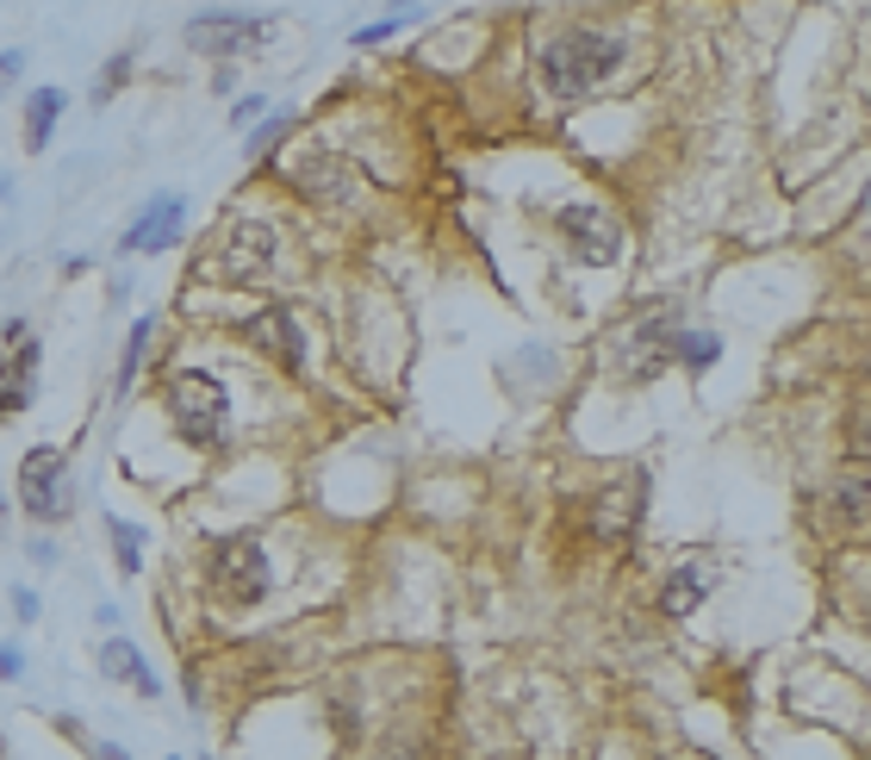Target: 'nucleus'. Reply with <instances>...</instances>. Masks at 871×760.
Instances as JSON below:
<instances>
[{
  "label": "nucleus",
  "instance_id": "0eeeda50",
  "mask_svg": "<svg viewBox=\"0 0 871 760\" xmlns=\"http://www.w3.org/2000/svg\"><path fill=\"white\" fill-rule=\"evenodd\" d=\"M561 237H566V250L580 256V262H592V269L617 262V250H622L617 218L598 213V206H566V213H561Z\"/></svg>",
  "mask_w": 871,
  "mask_h": 760
},
{
  "label": "nucleus",
  "instance_id": "9d476101",
  "mask_svg": "<svg viewBox=\"0 0 871 760\" xmlns=\"http://www.w3.org/2000/svg\"><path fill=\"white\" fill-rule=\"evenodd\" d=\"M268 269H274V231L268 225H237L231 243H225V274H231L237 287H250Z\"/></svg>",
  "mask_w": 871,
  "mask_h": 760
},
{
  "label": "nucleus",
  "instance_id": "f257e3e1",
  "mask_svg": "<svg viewBox=\"0 0 871 760\" xmlns=\"http://www.w3.org/2000/svg\"><path fill=\"white\" fill-rule=\"evenodd\" d=\"M617 63H622L617 32H592V25H580V32H561V38L542 50V81H548V94L585 100L610 69H617Z\"/></svg>",
  "mask_w": 871,
  "mask_h": 760
},
{
  "label": "nucleus",
  "instance_id": "423d86ee",
  "mask_svg": "<svg viewBox=\"0 0 871 760\" xmlns=\"http://www.w3.org/2000/svg\"><path fill=\"white\" fill-rule=\"evenodd\" d=\"M20 499L32 518H62L69 511V455L62 449H32L20 462Z\"/></svg>",
  "mask_w": 871,
  "mask_h": 760
},
{
  "label": "nucleus",
  "instance_id": "f8f14e48",
  "mask_svg": "<svg viewBox=\"0 0 871 760\" xmlns=\"http://www.w3.org/2000/svg\"><path fill=\"white\" fill-rule=\"evenodd\" d=\"M250 337H255L268 355H280V368H299V362H306V343H299V331H293V313H287V306L255 313V318H250Z\"/></svg>",
  "mask_w": 871,
  "mask_h": 760
},
{
  "label": "nucleus",
  "instance_id": "4468645a",
  "mask_svg": "<svg viewBox=\"0 0 871 760\" xmlns=\"http://www.w3.org/2000/svg\"><path fill=\"white\" fill-rule=\"evenodd\" d=\"M57 113H62V88H38V94L25 100V150H44L50 144Z\"/></svg>",
  "mask_w": 871,
  "mask_h": 760
},
{
  "label": "nucleus",
  "instance_id": "b1692460",
  "mask_svg": "<svg viewBox=\"0 0 871 760\" xmlns=\"http://www.w3.org/2000/svg\"><path fill=\"white\" fill-rule=\"evenodd\" d=\"M20 673V648H0V680H13Z\"/></svg>",
  "mask_w": 871,
  "mask_h": 760
},
{
  "label": "nucleus",
  "instance_id": "1a4fd4ad",
  "mask_svg": "<svg viewBox=\"0 0 871 760\" xmlns=\"http://www.w3.org/2000/svg\"><path fill=\"white\" fill-rule=\"evenodd\" d=\"M181 218H187V200H181V194H156L150 206H144V218L125 231V243H118V250H131V256H137V250H144V256L169 250L174 231H181Z\"/></svg>",
  "mask_w": 871,
  "mask_h": 760
},
{
  "label": "nucleus",
  "instance_id": "5701e85b",
  "mask_svg": "<svg viewBox=\"0 0 871 760\" xmlns=\"http://www.w3.org/2000/svg\"><path fill=\"white\" fill-rule=\"evenodd\" d=\"M13 611L32 624V617H38V592H25V586H20V592H13Z\"/></svg>",
  "mask_w": 871,
  "mask_h": 760
},
{
  "label": "nucleus",
  "instance_id": "dca6fc26",
  "mask_svg": "<svg viewBox=\"0 0 871 760\" xmlns=\"http://www.w3.org/2000/svg\"><path fill=\"white\" fill-rule=\"evenodd\" d=\"M106 530H113V555H118V567H125V580H131L137 567H144V536H137L131 524H118V518Z\"/></svg>",
  "mask_w": 871,
  "mask_h": 760
},
{
  "label": "nucleus",
  "instance_id": "6e6552de",
  "mask_svg": "<svg viewBox=\"0 0 871 760\" xmlns=\"http://www.w3.org/2000/svg\"><path fill=\"white\" fill-rule=\"evenodd\" d=\"M629 350H622V374L629 381H654L666 362H673V343H678V325H673V313H654L647 325H635V331L622 337Z\"/></svg>",
  "mask_w": 871,
  "mask_h": 760
},
{
  "label": "nucleus",
  "instance_id": "4be33fe9",
  "mask_svg": "<svg viewBox=\"0 0 871 760\" xmlns=\"http://www.w3.org/2000/svg\"><path fill=\"white\" fill-rule=\"evenodd\" d=\"M25 69V50H0V94H7V81Z\"/></svg>",
  "mask_w": 871,
  "mask_h": 760
},
{
  "label": "nucleus",
  "instance_id": "9b49d317",
  "mask_svg": "<svg viewBox=\"0 0 871 760\" xmlns=\"http://www.w3.org/2000/svg\"><path fill=\"white\" fill-rule=\"evenodd\" d=\"M293 181H299V194L318 200V206H343V200L355 194V169L336 162V157H306Z\"/></svg>",
  "mask_w": 871,
  "mask_h": 760
},
{
  "label": "nucleus",
  "instance_id": "a878e982",
  "mask_svg": "<svg viewBox=\"0 0 871 760\" xmlns=\"http://www.w3.org/2000/svg\"><path fill=\"white\" fill-rule=\"evenodd\" d=\"M169 760H174V755H169Z\"/></svg>",
  "mask_w": 871,
  "mask_h": 760
},
{
  "label": "nucleus",
  "instance_id": "ddd939ff",
  "mask_svg": "<svg viewBox=\"0 0 871 760\" xmlns=\"http://www.w3.org/2000/svg\"><path fill=\"white\" fill-rule=\"evenodd\" d=\"M100 667H106V680H125L131 692H144V699L162 692V680L144 667V655H137L131 643H118V636H113V643H100Z\"/></svg>",
  "mask_w": 871,
  "mask_h": 760
},
{
  "label": "nucleus",
  "instance_id": "f03ea898",
  "mask_svg": "<svg viewBox=\"0 0 871 760\" xmlns=\"http://www.w3.org/2000/svg\"><path fill=\"white\" fill-rule=\"evenodd\" d=\"M169 418L194 449H218L225 443V418H231L225 387H218L213 374H199V368L169 374Z\"/></svg>",
  "mask_w": 871,
  "mask_h": 760
},
{
  "label": "nucleus",
  "instance_id": "f3484780",
  "mask_svg": "<svg viewBox=\"0 0 871 760\" xmlns=\"http://www.w3.org/2000/svg\"><path fill=\"white\" fill-rule=\"evenodd\" d=\"M150 331H156V318H137V325H131V343H125V362H118V393L137 381V362H144V343H150Z\"/></svg>",
  "mask_w": 871,
  "mask_h": 760
},
{
  "label": "nucleus",
  "instance_id": "6ab92c4d",
  "mask_svg": "<svg viewBox=\"0 0 871 760\" xmlns=\"http://www.w3.org/2000/svg\"><path fill=\"white\" fill-rule=\"evenodd\" d=\"M840 511H847V524H859V518H866V480H859V474H847V480H840Z\"/></svg>",
  "mask_w": 871,
  "mask_h": 760
},
{
  "label": "nucleus",
  "instance_id": "20e7f679",
  "mask_svg": "<svg viewBox=\"0 0 871 760\" xmlns=\"http://www.w3.org/2000/svg\"><path fill=\"white\" fill-rule=\"evenodd\" d=\"M32 368H38V337L25 318L0 325V418L32 406Z\"/></svg>",
  "mask_w": 871,
  "mask_h": 760
},
{
  "label": "nucleus",
  "instance_id": "2eb2a0df",
  "mask_svg": "<svg viewBox=\"0 0 871 760\" xmlns=\"http://www.w3.org/2000/svg\"><path fill=\"white\" fill-rule=\"evenodd\" d=\"M710 592V580H703V567H678V574H666V592H660V604L673 611V617H685L697 599Z\"/></svg>",
  "mask_w": 871,
  "mask_h": 760
},
{
  "label": "nucleus",
  "instance_id": "39448f33",
  "mask_svg": "<svg viewBox=\"0 0 871 760\" xmlns=\"http://www.w3.org/2000/svg\"><path fill=\"white\" fill-rule=\"evenodd\" d=\"M274 20H255V13H199L194 25H187V44H194L199 57H243V50H255V44H268Z\"/></svg>",
  "mask_w": 871,
  "mask_h": 760
},
{
  "label": "nucleus",
  "instance_id": "393cba45",
  "mask_svg": "<svg viewBox=\"0 0 871 760\" xmlns=\"http://www.w3.org/2000/svg\"><path fill=\"white\" fill-rule=\"evenodd\" d=\"M94 760H131L125 748H94Z\"/></svg>",
  "mask_w": 871,
  "mask_h": 760
},
{
  "label": "nucleus",
  "instance_id": "412c9836",
  "mask_svg": "<svg viewBox=\"0 0 871 760\" xmlns=\"http://www.w3.org/2000/svg\"><path fill=\"white\" fill-rule=\"evenodd\" d=\"M287 125H293V118H287V113H274V118H268V125H262V132H255V137H250V157H262V150H268V144H280V137H287Z\"/></svg>",
  "mask_w": 871,
  "mask_h": 760
},
{
  "label": "nucleus",
  "instance_id": "7ed1b4c3",
  "mask_svg": "<svg viewBox=\"0 0 871 760\" xmlns=\"http://www.w3.org/2000/svg\"><path fill=\"white\" fill-rule=\"evenodd\" d=\"M268 555H262V543L255 536H225V543L213 548V592L225 604H262L268 599Z\"/></svg>",
  "mask_w": 871,
  "mask_h": 760
},
{
  "label": "nucleus",
  "instance_id": "a211bd4d",
  "mask_svg": "<svg viewBox=\"0 0 871 760\" xmlns=\"http://www.w3.org/2000/svg\"><path fill=\"white\" fill-rule=\"evenodd\" d=\"M691 368H703V362H717V337H697V331H678V343H673Z\"/></svg>",
  "mask_w": 871,
  "mask_h": 760
},
{
  "label": "nucleus",
  "instance_id": "aec40b11",
  "mask_svg": "<svg viewBox=\"0 0 871 760\" xmlns=\"http://www.w3.org/2000/svg\"><path fill=\"white\" fill-rule=\"evenodd\" d=\"M125 69H131V57H113V63H106V69H100V81H94V100H113L118 81H125Z\"/></svg>",
  "mask_w": 871,
  "mask_h": 760
}]
</instances>
